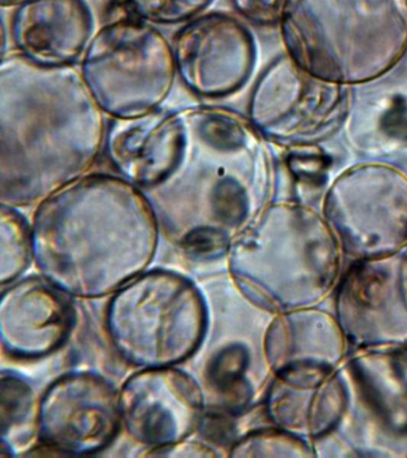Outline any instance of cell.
<instances>
[{"instance_id":"6da1fadb","label":"cell","mask_w":407,"mask_h":458,"mask_svg":"<svg viewBox=\"0 0 407 458\" xmlns=\"http://www.w3.org/2000/svg\"><path fill=\"white\" fill-rule=\"evenodd\" d=\"M106 128L81 71L6 53L0 66L2 204L42 202L87 175L105 148Z\"/></svg>"},{"instance_id":"7a4b0ae2","label":"cell","mask_w":407,"mask_h":458,"mask_svg":"<svg viewBox=\"0 0 407 458\" xmlns=\"http://www.w3.org/2000/svg\"><path fill=\"white\" fill-rule=\"evenodd\" d=\"M34 257L63 292L101 297L151 263L159 220L148 196L121 175L87 174L38 204Z\"/></svg>"},{"instance_id":"3957f363","label":"cell","mask_w":407,"mask_h":458,"mask_svg":"<svg viewBox=\"0 0 407 458\" xmlns=\"http://www.w3.org/2000/svg\"><path fill=\"white\" fill-rule=\"evenodd\" d=\"M180 140L158 184L142 190L158 220L180 239L199 228L244 232L271 202L276 168L270 143L237 111L177 110Z\"/></svg>"},{"instance_id":"277c9868","label":"cell","mask_w":407,"mask_h":458,"mask_svg":"<svg viewBox=\"0 0 407 458\" xmlns=\"http://www.w3.org/2000/svg\"><path fill=\"white\" fill-rule=\"evenodd\" d=\"M230 250L238 288L275 315L319 306L337 288L345 257L321 210L299 199L269 204Z\"/></svg>"},{"instance_id":"5b68a950","label":"cell","mask_w":407,"mask_h":458,"mask_svg":"<svg viewBox=\"0 0 407 458\" xmlns=\"http://www.w3.org/2000/svg\"><path fill=\"white\" fill-rule=\"evenodd\" d=\"M278 24L284 53L334 84H371L407 55V0H288Z\"/></svg>"},{"instance_id":"8992f818","label":"cell","mask_w":407,"mask_h":458,"mask_svg":"<svg viewBox=\"0 0 407 458\" xmlns=\"http://www.w3.org/2000/svg\"><path fill=\"white\" fill-rule=\"evenodd\" d=\"M114 345L131 364L167 368L192 356L207 329V308L194 283L174 272H148L110 301Z\"/></svg>"},{"instance_id":"52a82bcc","label":"cell","mask_w":407,"mask_h":458,"mask_svg":"<svg viewBox=\"0 0 407 458\" xmlns=\"http://www.w3.org/2000/svg\"><path fill=\"white\" fill-rule=\"evenodd\" d=\"M81 73L105 114L137 118L169 98L177 70L166 36L130 16L98 32L81 61Z\"/></svg>"},{"instance_id":"ba28073f","label":"cell","mask_w":407,"mask_h":458,"mask_svg":"<svg viewBox=\"0 0 407 458\" xmlns=\"http://www.w3.org/2000/svg\"><path fill=\"white\" fill-rule=\"evenodd\" d=\"M339 371L348 407L337 429L314 442L316 453L407 457V347L350 351Z\"/></svg>"},{"instance_id":"9c48e42d","label":"cell","mask_w":407,"mask_h":458,"mask_svg":"<svg viewBox=\"0 0 407 458\" xmlns=\"http://www.w3.org/2000/svg\"><path fill=\"white\" fill-rule=\"evenodd\" d=\"M321 213L352 261L407 249V172L384 160L346 167L325 190Z\"/></svg>"},{"instance_id":"30bf717a","label":"cell","mask_w":407,"mask_h":458,"mask_svg":"<svg viewBox=\"0 0 407 458\" xmlns=\"http://www.w3.org/2000/svg\"><path fill=\"white\" fill-rule=\"evenodd\" d=\"M353 100L352 88L313 77L284 53L257 79L248 118L274 145H317L344 127Z\"/></svg>"},{"instance_id":"8fae6325","label":"cell","mask_w":407,"mask_h":458,"mask_svg":"<svg viewBox=\"0 0 407 458\" xmlns=\"http://www.w3.org/2000/svg\"><path fill=\"white\" fill-rule=\"evenodd\" d=\"M350 351L407 347V249L353 260L335 290Z\"/></svg>"},{"instance_id":"7c38bea8","label":"cell","mask_w":407,"mask_h":458,"mask_svg":"<svg viewBox=\"0 0 407 458\" xmlns=\"http://www.w3.org/2000/svg\"><path fill=\"white\" fill-rule=\"evenodd\" d=\"M173 48L181 81L206 99L241 91L257 64L255 36L238 18L224 13L192 18L174 36Z\"/></svg>"},{"instance_id":"4fadbf2b","label":"cell","mask_w":407,"mask_h":458,"mask_svg":"<svg viewBox=\"0 0 407 458\" xmlns=\"http://www.w3.org/2000/svg\"><path fill=\"white\" fill-rule=\"evenodd\" d=\"M131 13L127 0H24L13 11L10 38L35 64L73 66L103 28Z\"/></svg>"},{"instance_id":"5bb4252c","label":"cell","mask_w":407,"mask_h":458,"mask_svg":"<svg viewBox=\"0 0 407 458\" xmlns=\"http://www.w3.org/2000/svg\"><path fill=\"white\" fill-rule=\"evenodd\" d=\"M121 419L120 395L106 379L73 372L46 390L38 408V433L48 449L95 454L115 439Z\"/></svg>"},{"instance_id":"9a60e30c","label":"cell","mask_w":407,"mask_h":458,"mask_svg":"<svg viewBox=\"0 0 407 458\" xmlns=\"http://www.w3.org/2000/svg\"><path fill=\"white\" fill-rule=\"evenodd\" d=\"M120 406L128 433L158 449L182 442L199 428L203 397L198 383L184 372L151 368L128 378Z\"/></svg>"},{"instance_id":"2e32d148","label":"cell","mask_w":407,"mask_h":458,"mask_svg":"<svg viewBox=\"0 0 407 458\" xmlns=\"http://www.w3.org/2000/svg\"><path fill=\"white\" fill-rule=\"evenodd\" d=\"M348 407L339 368L298 364L274 372L264 411L271 425L314 443L337 429Z\"/></svg>"},{"instance_id":"e0dca14e","label":"cell","mask_w":407,"mask_h":458,"mask_svg":"<svg viewBox=\"0 0 407 458\" xmlns=\"http://www.w3.org/2000/svg\"><path fill=\"white\" fill-rule=\"evenodd\" d=\"M74 320L69 297L52 282L30 277L3 292L2 342L10 356L31 360L55 352L69 338Z\"/></svg>"},{"instance_id":"ac0fdd59","label":"cell","mask_w":407,"mask_h":458,"mask_svg":"<svg viewBox=\"0 0 407 458\" xmlns=\"http://www.w3.org/2000/svg\"><path fill=\"white\" fill-rule=\"evenodd\" d=\"M180 140L176 111H160L137 118H113L106 128L105 150L121 177L148 190L169 170Z\"/></svg>"},{"instance_id":"d6986e66","label":"cell","mask_w":407,"mask_h":458,"mask_svg":"<svg viewBox=\"0 0 407 458\" xmlns=\"http://www.w3.org/2000/svg\"><path fill=\"white\" fill-rule=\"evenodd\" d=\"M264 352L271 371L298 364L339 368L350 347L335 314L310 307L277 314L267 328Z\"/></svg>"},{"instance_id":"ffe728a7","label":"cell","mask_w":407,"mask_h":458,"mask_svg":"<svg viewBox=\"0 0 407 458\" xmlns=\"http://www.w3.org/2000/svg\"><path fill=\"white\" fill-rule=\"evenodd\" d=\"M352 152L387 161L407 153V89L388 88L353 100L344 127Z\"/></svg>"},{"instance_id":"44dd1931","label":"cell","mask_w":407,"mask_h":458,"mask_svg":"<svg viewBox=\"0 0 407 458\" xmlns=\"http://www.w3.org/2000/svg\"><path fill=\"white\" fill-rule=\"evenodd\" d=\"M250 352L244 344H231L210 358L206 377L224 400L225 410L238 415L248 410L253 397L251 383L246 378Z\"/></svg>"},{"instance_id":"7402d4cb","label":"cell","mask_w":407,"mask_h":458,"mask_svg":"<svg viewBox=\"0 0 407 458\" xmlns=\"http://www.w3.org/2000/svg\"><path fill=\"white\" fill-rule=\"evenodd\" d=\"M2 442L13 449V444L24 442L33 433L35 396L24 379L3 372L2 383Z\"/></svg>"},{"instance_id":"603a6c76","label":"cell","mask_w":407,"mask_h":458,"mask_svg":"<svg viewBox=\"0 0 407 458\" xmlns=\"http://www.w3.org/2000/svg\"><path fill=\"white\" fill-rule=\"evenodd\" d=\"M292 182H294L299 200L310 203L330 184L332 157L320 143L292 147L284 156Z\"/></svg>"},{"instance_id":"cb8c5ba5","label":"cell","mask_w":407,"mask_h":458,"mask_svg":"<svg viewBox=\"0 0 407 458\" xmlns=\"http://www.w3.org/2000/svg\"><path fill=\"white\" fill-rule=\"evenodd\" d=\"M2 285L13 282L26 270L33 250L31 225L15 207L2 204L0 216Z\"/></svg>"},{"instance_id":"d4e9b609","label":"cell","mask_w":407,"mask_h":458,"mask_svg":"<svg viewBox=\"0 0 407 458\" xmlns=\"http://www.w3.org/2000/svg\"><path fill=\"white\" fill-rule=\"evenodd\" d=\"M232 457L317 456L312 443L276 428L253 429L231 447Z\"/></svg>"},{"instance_id":"484cf974","label":"cell","mask_w":407,"mask_h":458,"mask_svg":"<svg viewBox=\"0 0 407 458\" xmlns=\"http://www.w3.org/2000/svg\"><path fill=\"white\" fill-rule=\"evenodd\" d=\"M214 0H127L134 16L157 24L191 21L208 9Z\"/></svg>"},{"instance_id":"4316f807","label":"cell","mask_w":407,"mask_h":458,"mask_svg":"<svg viewBox=\"0 0 407 458\" xmlns=\"http://www.w3.org/2000/svg\"><path fill=\"white\" fill-rule=\"evenodd\" d=\"M178 242L182 250L194 259H216L230 250L233 239L219 229L199 228L185 233Z\"/></svg>"},{"instance_id":"83f0119b","label":"cell","mask_w":407,"mask_h":458,"mask_svg":"<svg viewBox=\"0 0 407 458\" xmlns=\"http://www.w3.org/2000/svg\"><path fill=\"white\" fill-rule=\"evenodd\" d=\"M234 414L226 410L203 411L199 424V435L219 446H233L237 442V425Z\"/></svg>"},{"instance_id":"f1b7e54d","label":"cell","mask_w":407,"mask_h":458,"mask_svg":"<svg viewBox=\"0 0 407 458\" xmlns=\"http://www.w3.org/2000/svg\"><path fill=\"white\" fill-rule=\"evenodd\" d=\"M235 10L252 23H278L288 0H231Z\"/></svg>"},{"instance_id":"f546056e","label":"cell","mask_w":407,"mask_h":458,"mask_svg":"<svg viewBox=\"0 0 407 458\" xmlns=\"http://www.w3.org/2000/svg\"><path fill=\"white\" fill-rule=\"evenodd\" d=\"M152 456H167V457H216L217 454L210 450V447L203 445V444L196 442H178L171 444L158 449L152 450L149 454Z\"/></svg>"},{"instance_id":"4dcf8cb0","label":"cell","mask_w":407,"mask_h":458,"mask_svg":"<svg viewBox=\"0 0 407 458\" xmlns=\"http://www.w3.org/2000/svg\"><path fill=\"white\" fill-rule=\"evenodd\" d=\"M23 2L24 0H0V5H2V7H13L20 5V4Z\"/></svg>"}]
</instances>
